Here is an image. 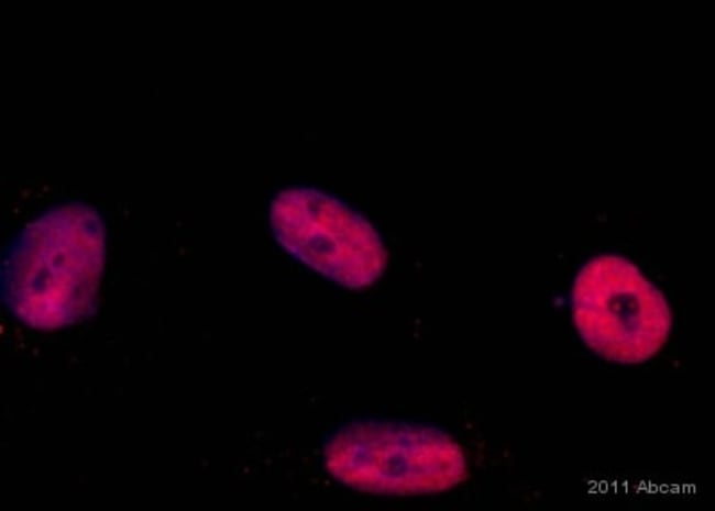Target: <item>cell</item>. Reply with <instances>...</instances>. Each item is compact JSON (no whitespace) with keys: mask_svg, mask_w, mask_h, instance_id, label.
<instances>
[{"mask_svg":"<svg viewBox=\"0 0 715 511\" xmlns=\"http://www.w3.org/2000/svg\"><path fill=\"white\" fill-rule=\"evenodd\" d=\"M105 264L98 212L80 202L55 207L29 223L1 262V298L24 324L55 329L97 310Z\"/></svg>","mask_w":715,"mask_h":511,"instance_id":"6da1fadb","label":"cell"},{"mask_svg":"<svg viewBox=\"0 0 715 511\" xmlns=\"http://www.w3.org/2000/svg\"><path fill=\"white\" fill-rule=\"evenodd\" d=\"M324 459L341 482L373 493L444 490L466 473L461 447L449 435L436 427L403 422L345 425L327 443Z\"/></svg>","mask_w":715,"mask_h":511,"instance_id":"7a4b0ae2","label":"cell"},{"mask_svg":"<svg viewBox=\"0 0 715 511\" xmlns=\"http://www.w3.org/2000/svg\"><path fill=\"white\" fill-rule=\"evenodd\" d=\"M576 329L594 352L624 364L640 363L666 342L671 314L663 295L627 259L588 260L572 289Z\"/></svg>","mask_w":715,"mask_h":511,"instance_id":"3957f363","label":"cell"},{"mask_svg":"<svg viewBox=\"0 0 715 511\" xmlns=\"http://www.w3.org/2000/svg\"><path fill=\"white\" fill-rule=\"evenodd\" d=\"M276 241L297 259L348 288L371 285L387 253L373 225L341 200L314 187L279 191L271 203Z\"/></svg>","mask_w":715,"mask_h":511,"instance_id":"277c9868","label":"cell"}]
</instances>
